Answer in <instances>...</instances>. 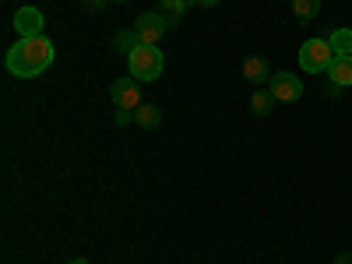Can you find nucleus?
Masks as SVG:
<instances>
[{
    "label": "nucleus",
    "instance_id": "f257e3e1",
    "mask_svg": "<svg viewBox=\"0 0 352 264\" xmlns=\"http://www.w3.org/2000/svg\"><path fill=\"white\" fill-rule=\"evenodd\" d=\"M53 56H56V50H53L50 36H36V39H18L8 50L4 64L14 78H39L53 64Z\"/></svg>",
    "mask_w": 352,
    "mask_h": 264
},
{
    "label": "nucleus",
    "instance_id": "9d476101",
    "mask_svg": "<svg viewBox=\"0 0 352 264\" xmlns=\"http://www.w3.org/2000/svg\"><path fill=\"white\" fill-rule=\"evenodd\" d=\"M190 4H197V0H162L159 14H162V18L169 21V28H173V25H180V21H184V14H187Z\"/></svg>",
    "mask_w": 352,
    "mask_h": 264
},
{
    "label": "nucleus",
    "instance_id": "dca6fc26",
    "mask_svg": "<svg viewBox=\"0 0 352 264\" xmlns=\"http://www.w3.org/2000/svg\"><path fill=\"white\" fill-rule=\"evenodd\" d=\"M134 120V109H120V113H116V127H127Z\"/></svg>",
    "mask_w": 352,
    "mask_h": 264
},
{
    "label": "nucleus",
    "instance_id": "6ab92c4d",
    "mask_svg": "<svg viewBox=\"0 0 352 264\" xmlns=\"http://www.w3.org/2000/svg\"><path fill=\"white\" fill-rule=\"evenodd\" d=\"M201 8H215V4H222V0H197Z\"/></svg>",
    "mask_w": 352,
    "mask_h": 264
},
{
    "label": "nucleus",
    "instance_id": "6e6552de",
    "mask_svg": "<svg viewBox=\"0 0 352 264\" xmlns=\"http://www.w3.org/2000/svg\"><path fill=\"white\" fill-rule=\"evenodd\" d=\"M243 78L250 85H268L272 81V64L264 60V56H247L243 60Z\"/></svg>",
    "mask_w": 352,
    "mask_h": 264
},
{
    "label": "nucleus",
    "instance_id": "7ed1b4c3",
    "mask_svg": "<svg viewBox=\"0 0 352 264\" xmlns=\"http://www.w3.org/2000/svg\"><path fill=\"white\" fill-rule=\"evenodd\" d=\"M296 60L307 74H328V67L335 64V50L328 39H307L296 53Z\"/></svg>",
    "mask_w": 352,
    "mask_h": 264
},
{
    "label": "nucleus",
    "instance_id": "aec40b11",
    "mask_svg": "<svg viewBox=\"0 0 352 264\" xmlns=\"http://www.w3.org/2000/svg\"><path fill=\"white\" fill-rule=\"evenodd\" d=\"M67 264H88V261H85V257H74V261H67Z\"/></svg>",
    "mask_w": 352,
    "mask_h": 264
},
{
    "label": "nucleus",
    "instance_id": "0eeeda50",
    "mask_svg": "<svg viewBox=\"0 0 352 264\" xmlns=\"http://www.w3.org/2000/svg\"><path fill=\"white\" fill-rule=\"evenodd\" d=\"M14 32H18V39L43 36V11L39 8H18L14 11Z\"/></svg>",
    "mask_w": 352,
    "mask_h": 264
},
{
    "label": "nucleus",
    "instance_id": "f3484780",
    "mask_svg": "<svg viewBox=\"0 0 352 264\" xmlns=\"http://www.w3.org/2000/svg\"><path fill=\"white\" fill-rule=\"evenodd\" d=\"M324 96L338 99V96H342V85H335V81H324Z\"/></svg>",
    "mask_w": 352,
    "mask_h": 264
},
{
    "label": "nucleus",
    "instance_id": "f03ea898",
    "mask_svg": "<svg viewBox=\"0 0 352 264\" xmlns=\"http://www.w3.org/2000/svg\"><path fill=\"white\" fill-rule=\"evenodd\" d=\"M127 67H131V78H138V81H159L162 67H166V56L155 46H134L127 53Z\"/></svg>",
    "mask_w": 352,
    "mask_h": 264
},
{
    "label": "nucleus",
    "instance_id": "a211bd4d",
    "mask_svg": "<svg viewBox=\"0 0 352 264\" xmlns=\"http://www.w3.org/2000/svg\"><path fill=\"white\" fill-rule=\"evenodd\" d=\"M335 264H352V254H349V250H342V254H335Z\"/></svg>",
    "mask_w": 352,
    "mask_h": 264
},
{
    "label": "nucleus",
    "instance_id": "9b49d317",
    "mask_svg": "<svg viewBox=\"0 0 352 264\" xmlns=\"http://www.w3.org/2000/svg\"><path fill=\"white\" fill-rule=\"evenodd\" d=\"M328 78H331L335 85L349 88V85H352V56H335V64L328 67Z\"/></svg>",
    "mask_w": 352,
    "mask_h": 264
},
{
    "label": "nucleus",
    "instance_id": "1a4fd4ad",
    "mask_svg": "<svg viewBox=\"0 0 352 264\" xmlns=\"http://www.w3.org/2000/svg\"><path fill=\"white\" fill-rule=\"evenodd\" d=\"M134 124H138L141 131H155V127L162 124V109L152 106V102H141V106L134 109Z\"/></svg>",
    "mask_w": 352,
    "mask_h": 264
},
{
    "label": "nucleus",
    "instance_id": "f8f14e48",
    "mask_svg": "<svg viewBox=\"0 0 352 264\" xmlns=\"http://www.w3.org/2000/svg\"><path fill=\"white\" fill-rule=\"evenodd\" d=\"M335 56H352V28H335V32L328 36Z\"/></svg>",
    "mask_w": 352,
    "mask_h": 264
},
{
    "label": "nucleus",
    "instance_id": "2eb2a0df",
    "mask_svg": "<svg viewBox=\"0 0 352 264\" xmlns=\"http://www.w3.org/2000/svg\"><path fill=\"white\" fill-rule=\"evenodd\" d=\"M134 46H138V36H134V28H127V32H116V50L131 53Z\"/></svg>",
    "mask_w": 352,
    "mask_h": 264
},
{
    "label": "nucleus",
    "instance_id": "39448f33",
    "mask_svg": "<svg viewBox=\"0 0 352 264\" xmlns=\"http://www.w3.org/2000/svg\"><path fill=\"white\" fill-rule=\"evenodd\" d=\"M268 92H272L278 102H300V99H303V78L289 74V71H278V74H272V81H268Z\"/></svg>",
    "mask_w": 352,
    "mask_h": 264
},
{
    "label": "nucleus",
    "instance_id": "423d86ee",
    "mask_svg": "<svg viewBox=\"0 0 352 264\" xmlns=\"http://www.w3.org/2000/svg\"><path fill=\"white\" fill-rule=\"evenodd\" d=\"M109 99L120 109H138L141 106V81L138 78H120L109 85Z\"/></svg>",
    "mask_w": 352,
    "mask_h": 264
},
{
    "label": "nucleus",
    "instance_id": "4468645a",
    "mask_svg": "<svg viewBox=\"0 0 352 264\" xmlns=\"http://www.w3.org/2000/svg\"><path fill=\"white\" fill-rule=\"evenodd\" d=\"M292 14H296L303 25L314 21V18L320 14V0H292Z\"/></svg>",
    "mask_w": 352,
    "mask_h": 264
},
{
    "label": "nucleus",
    "instance_id": "412c9836",
    "mask_svg": "<svg viewBox=\"0 0 352 264\" xmlns=\"http://www.w3.org/2000/svg\"><path fill=\"white\" fill-rule=\"evenodd\" d=\"M113 4H127V0H113Z\"/></svg>",
    "mask_w": 352,
    "mask_h": 264
},
{
    "label": "nucleus",
    "instance_id": "20e7f679",
    "mask_svg": "<svg viewBox=\"0 0 352 264\" xmlns=\"http://www.w3.org/2000/svg\"><path fill=\"white\" fill-rule=\"evenodd\" d=\"M169 21L159 14V11H144L138 21H134V36H138V46H155L162 36H166Z\"/></svg>",
    "mask_w": 352,
    "mask_h": 264
},
{
    "label": "nucleus",
    "instance_id": "ddd939ff",
    "mask_svg": "<svg viewBox=\"0 0 352 264\" xmlns=\"http://www.w3.org/2000/svg\"><path fill=\"white\" fill-rule=\"evenodd\" d=\"M275 102H278V99L268 92V88H261V92H254V99H250V113H254V116H268V113L275 109Z\"/></svg>",
    "mask_w": 352,
    "mask_h": 264
}]
</instances>
